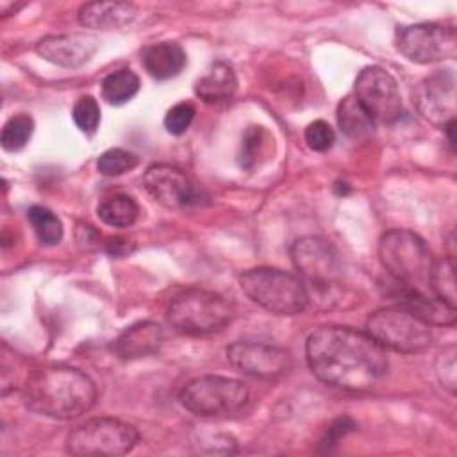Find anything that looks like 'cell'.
Masks as SVG:
<instances>
[{
	"label": "cell",
	"instance_id": "obj_15",
	"mask_svg": "<svg viewBox=\"0 0 457 457\" xmlns=\"http://www.w3.org/2000/svg\"><path fill=\"white\" fill-rule=\"evenodd\" d=\"M100 46V39L93 34H54L36 43V52L48 62L62 68H79L86 64Z\"/></svg>",
	"mask_w": 457,
	"mask_h": 457
},
{
	"label": "cell",
	"instance_id": "obj_24",
	"mask_svg": "<svg viewBox=\"0 0 457 457\" xmlns=\"http://www.w3.org/2000/svg\"><path fill=\"white\" fill-rule=\"evenodd\" d=\"M27 218L41 245L55 246L62 239V223L50 209L43 205H32L27 211Z\"/></svg>",
	"mask_w": 457,
	"mask_h": 457
},
{
	"label": "cell",
	"instance_id": "obj_14",
	"mask_svg": "<svg viewBox=\"0 0 457 457\" xmlns=\"http://www.w3.org/2000/svg\"><path fill=\"white\" fill-rule=\"evenodd\" d=\"M143 186L146 193L164 207L180 209L198 200V193L189 177L168 164L150 166L143 175Z\"/></svg>",
	"mask_w": 457,
	"mask_h": 457
},
{
	"label": "cell",
	"instance_id": "obj_1",
	"mask_svg": "<svg viewBox=\"0 0 457 457\" xmlns=\"http://www.w3.org/2000/svg\"><path fill=\"white\" fill-rule=\"evenodd\" d=\"M305 355L316 378L348 391H366L387 371L386 348L368 332L352 327L316 328L307 337Z\"/></svg>",
	"mask_w": 457,
	"mask_h": 457
},
{
	"label": "cell",
	"instance_id": "obj_25",
	"mask_svg": "<svg viewBox=\"0 0 457 457\" xmlns=\"http://www.w3.org/2000/svg\"><path fill=\"white\" fill-rule=\"evenodd\" d=\"M34 132V121L29 114H14L12 118H9L2 129V136H0V143L2 148L7 152H18L21 150L30 136Z\"/></svg>",
	"mask_w": 457,
	"mask_h": 457
},
{
	"label": "cell",
	"instance_id": "obj_12",
	"mask_svg": "<svg viewBox=\"0 0 457 457\" xmlns=\"http://www.w3.org/2000/svg\"><path fill=\"white\" fill-rule=\"evenodd\" d=\"M227 359L239 373L261 380L278 378L293 366L291 355L284 348L261 341L232 343L227 348Z\"/></svg>",
	"mask_w": 457,
	"mask_h": 457
},
{
	"label": "cell",
	"instance_id": "obj_26",
	"mask_svg": "<svg viewBox=\"0 0 457 457\" xmlns=\"http://www.w3.org/2000/svg\"><path fill=\"white\" fill-rule=\"evenodd\" d=\"M268 132L262 127H248L241 137L239 146V166L243 170H253L266 152Z\"/></svg>",
	"mask_w": 457,
	"mask_h": 457
},
{
	"label": "cell",
	"instance_id": "obj_6",
	"mask_svg": "<svg viewBox=\"0 0 457 457\" xmlns=\"http://www.w3.org/2000/svg\"><path fill=\"white\" fill-rule=\"evenodd\" d=\"M366 332L382 348L400 353H418L432 343V325L398 303L371 312L366 320Z\"/></svg>",
	"mask_w": 457,
	"mask_h": 457
},
{
	"label": "cell",
	"instance_id": "obj_30",
	"mask_svg": "<svg viewBox=\"0 0 457 457\" xmlns=\"http://www.w3.org/2000/svg\"><path fill=\"white\" fill-rule=\"evenodd\" d=\"M193 118H195V107L191 104H187V102H180V104L173 105L166 112L164 127H166V130L170 134L180 136V134H184L189 129Z\"/></svg>",
	"mask_w": 457,
	"mask_h": 457
},
{
	"label": "cell",
	"instance_id": "obj_29",
	"mask_svg": "<svg viewBox=\"0 0 457 457\" xmlns=\"http://www.w3.org/2000/svg\"><path fill=\"white\" fill-rule=\"evenodd\" d=\"M303 136H305L307 146L314 152H327L336 141L334 129L325 120H316L309 123Z\"/></svg>",
	"mask_w": 457,
	"mask_h": 457
},
{
	"label": "cell",
	"instance_id": "obj_11",
	"mask_svg": "<svg viewBox=\"0 0 457 457\" xmlns=\"http://www.w3.org/2000/svg\"><path fill=\"white\" fill-rule=\"evenodd\" d=\"M353 96L373 121L393 123L402 114L398 84L395 77L380 66H368L357 75Z\"/></svg>",
	"mask_w": 457,
	"mask_h": 457
},
{
	"label": "cell",
	"instance_id": "obj_22",
	"mask_svg": "<svg viewBox=\"0 0 457 457\" xmlns=\"http://www.w3.org/2000/svg\"><path fill=\"white\" fill-rule=\"evenodd\" d=\"M139 91V77L127 68L111 71L102 80V96L111 105H123Z\"/></svg>",
	"mask_w": 457,
	"mask_h": 457
},
{
	"label": "cell",
	"instance_id": "obj_10",
	"mask_svg": "<svg viewBox=\"0 0 457 457\" xmlns=\"http://www.w3.org/2000/svg\"><path fill=\"white\" fill-rule=\"evenodd\" d=\"M398 52L414 62H436L457 54V34L453 25L416 23L396 30Z\"/></svg>",
	"mask_w": 457,
	"mask_h": 457
},
{
	"label": "cell",
	"instance_id": "obj_21",
	"mask_svg": "<svg viewBox=\"0 0 457 457\" xmlns=\"http://www.w3.org/2000/svg\"><path fill=\"white\" fill-rule=\"evenodd\" d=\"M96 214L105 225L114 228H125L137 220L139 205L132 196L118 193L104 198L96 207Z\"/></svg>",
	"mask_w": 457,
	"mask_h": 457
},
{
	"label": "cell",
	"instance_id": "obj_19",
	"mask_svg": "<svg viewBox=\"0 0 457 457\" xmlns=\"http://www.w3.org/2000/svg\"><path fill=\"white\" fill-rule=\"evenodd\" d=\"M146 73L157 80H166L182 71L186 66V52L175 41H161L150 45L141 55Z\"/></svg>",
	"mask_w": 457,
	"mask_h": 457
},
{
	"label": "cell",
	"instance_id": "obj_20",
	"mask_svg": "<svg viewBox=\"0 0 457 457\" xmlns=\"http://www.w3.org/2000/svg\"><path fill=\"white\" fill-rule=\"evenodd\" d=\"M337 125L345 136L350 139H366L373 132V120L366 112V109L359 104L353 95L345 96L336 111Z\"/></svg>",
	"mask_w": 457,
	"mask_h": 457
},
{
	"label": "cell",
	"instance_id": "obj_7",
	"mask_svg": "<svg viewBox=\"0 0 457 457\" xmlns=\"http://www.w3.org/2000/svg\"><path fill=\"white\" fill-rule=\"evenodd\" d=\"M250 400L248 387L236 378L202 375L189 380L179 393V402L202 418L228 416L243 411Z\"/></svg>",
	"mask_w": 457,
	"mask_h": 457
},
{
	"label": "cell",
	"instance_id": "obj_18",
	"mask_svg": "<svg viewBox=\"0 0 457 457\" xmlns=\"http://www.w3.org/2000/svg\"><path fill=\"white\" fill-rule=\"evenodd\" d=\"M237 89L234 70L227 62H212L211 68L195 82V95L211 105L230 102Z\"/></svg>",
	"mask_w": 457,
	"mask_h": 457
},
{
	"label": "cell",
	"instance_id": "obj_31",
	"mask_svg": "<svg viewBox=\"0 0 457 457\" xmlns=\"http://www.w3.org/2000/svg\"><path fill=\"white\" fill-rule=\"evenodd\" d=\"M455 346L450 345L446 346L436 361V371L437 377L443 384V387H446L450 393H455V386H457V364H455Z\"/></svg>",
	"mask_w": 457,
	"mask_h": 457
},
{
	"label": "cell",
	"instance_id": "obj_32",
	"mask_svg": "<svg viewBox=\"0 0 457 457\" xmlns=\"http://www.w3.org/2000/svg\"><path fill=\"white\" fill-rule=\"evenodd\" d=\"M355 428V423H353V420L352 418H348V416H343V418H337V420H334L330 425H328V428H327V432H325V436H323V439H321V446L325 448V450H330L332 446H336L337 445V441L341 439V437H345L348 432H352Z\"/></svg>",
	"mask_w": 457,
	"mask_h": 457
},
{
	"label": "cell",
	"instance_id": "obj_28",
	"mask_svg": "<svg viewBox=\"0 0 457 457\" xmlns=\"http://www.w3.org/2000/svg\"><path fill=\"white\" fill-rule=\"evenodd\" d=\"M75 125L86 132L93 134L100 123V107L93 96H80L71 111Z\"/></svg>",
	"mask_w": 457,
	"mask_h": 457
},
{
	"label": "cell",
	"instance_id": "obj_5",
	"mask_svg": "<svg viewBox=\"0 0 457 457\" xmlns=\"http://www.w3.org/2000/svg\"><path fill=\"white\" fill-rule=\"evenodd\" d=\"M234 309L220 293L191 287L177 295L166 311L168 323L180 334L204 336L221 330L232 320Z\"/></svg>",
	"mask_w": 457,
	"mask_h": 457
},
{
	"label": "cell",
	"instance_id": "obj_8",
	"mask_svg": "<svg viewBox=\"0 0 457 457\" xmlns=\"http://www.w3.org/2000/svg\"><path fill=\"white\" fill-rule=\"evenodd\" d=\"M137 439V430L121 420L93 418L70 432L66 450L77 457H116L129 453Z\"/></svg>",
	"mask_w": 457,
	"mask_h": 457
},
{
	"label": "cell",
	"instance_id": "obj_3",
	"mask_svg": "<svg viewBox=\"0 0 457 457\" xmlns=\"http://www.w3.org/2000/svg\"><path fill=\"white\" fill-rule=\"evenodd\" d=\"M378 257L391 280L430 295L434 257L425 241L405 228L387 230L378 243Z\"/></svg>",
	"mask_w": 457,
	"mask_h": 457
},
{
	"label": "cell",
	"instance_id": "obj_16",
	"mask_svg": "<svg viewBox=\"0 0 457 457\" xmlns=\"http://www.w3.org/2000/svg\"><path fill=\"white\" fill-rule=\"evenodd\" d=\"M164 343V330L155 321H137L127 327L112 343V352L123 361L143 359L155 353Z\"/></svg>",
	"mask_w": 457,
	"mask_h": 457
},
{
	"label": "cell",
	"instance_id": "obj_23",
	"mask_svg": "<svg viewBox=\"0 0 457 457\" xmlns=\"http://www.w3.org/2000/svg\"><path fill=\"white\" fill-rule=\"evenodd\" d=\"M430 293L450 307L457 305L455 293V261L453 257H441L434 261L430 273Z\"/></svg>",
	"mask_w": 457,
	"mask_h": 457
},
{
	"label": "cell",
	"instance_id": "obj_4",
	"mask_svg": "<svg viewBox=\"0 0 457 457\" xmlns=\"http://www.w3.org/2000/svg\"><path fill=\"white\" fill-rule=\"evenodd\" d=\"M243 293L264 311L277 316H295L309 303L303 280L277 268H253L239 275Z\"/></svg>",
	"mask_w": 457,
	"mask_h": 457
},
{
	"label": "cell",
	"instance_id": "obj_2",
	"mask_svg": "<svg viewBox=\"0 0 457 457\" xmlns=\"http://www.w3.org/2000/svg\"><path fill=\"white\" fill-rule=\"evenodd\" d=\"M21 393L32 412L55 420H75L86 414L96 400V386L84 371L57 364L29 373Z\"/></svg>",
	"mask_w": 457,
	"mask_h": 457
},
{
	"label": "cell",
	"instance_id": "obj_17",
	"mask_svg": "<svg viewBox=\"0 0 457 457\" xmlns=\"http://www.w3.org/2000/svg\"><path fill=\"white\" fill-rule=\"evenodd\" d=\"M137 7L127 2H89L79 11V23L87 29L112 30L123 29L134 21Z\"/></svg>",
	"mask_w": 457,
	"mask_h": 457
},
{
	"label": "cell",
	"instance_id": "obj_27",
	"mask_svg": "<svg viewBox=\"0 0 457 457\" xmlns=\"http://www.w3.org/2000/svg\"><path fill=\"white\" fill-rule=\"evenodd\" d=\"M137 166V157L123 148H111L107 152H104L98 161H96V168L102 175L105 177H116V175H123L130 170H134Z\"/></svg>",
	"mask_w": 457,
	"mask_h": 457
},
{
	"label": "cell",
	"instance_id": "obj_13",
	"mask_svg": "<svg viewBox=\"0 0 457 457\" xmlns=\"http://www.w3.org/2000/svg\"><path fill=\"white\" fill-rule=\"evenodd\" d=\"M420 114L437 127L455 120V77L450 70H437L425 77L412 93Z\"/></svg>",
	"mask_w": 457,
	"mask_h": 457
},
{
	"label": "cell",
	"instance_id": "obj_9",
	"mask_svg": "<svg viewBox=\"0 0 457 457\" xmlns=\"http://www.w3.org/2000/svg\"><path fill=\"white\" fill-rule=\"evenodd\" d=\"M291 261L302 278L318 295L330 293L343 275L339 252L330 241L318 236L296 239L291 246Z\"/></svg>",
	"mask_w": 457,
	"mask_h": 457
}]
</instances>
